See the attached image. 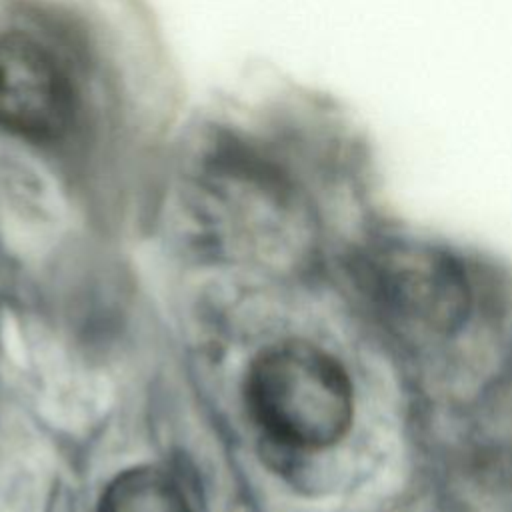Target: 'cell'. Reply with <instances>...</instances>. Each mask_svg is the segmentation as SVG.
I'll return each instance as SVG.
<instances>
[{
	"instance_id": "6da1fadb",
	"label": "cell",
	"mask_w": 512,
	"mask_h": 512,
	"mask_svg": "<svg viewBox=\"0 0 512 512\" xmlns=\"http://www.w3.org/2000/svg\"><path fill=\"white\" fill-rule=\"evenodd\" d=\"M162 80L132 0H0V148L72 158L154 136Z\"/></svg>"
},
{
	"instance_id": "3957f363",
	"label": "cell",
	"mask_w": 512,
	"mask_h": 512,
	"mask_svg": "<svg viewBox=\"0 0 512 512\" xmlns=\"http://www.w3.org/2000/svg\"><path fill=\"white\" fill-rule=\"evenodd\" d=\"M246 402L264 436L296 454L334 450L358 420V386L348 364L302 338L276 342L256 356Z\"/></svg>"
},
{
	"instance_id": "277c9868",
	"label": "cell",
	"mask_w": 512,
	"mask_h": 512,
	"mask_svg": "<svg viewBox=\"0 0 512 512\" xmlns=\"http://www.w3.org/2000/svg\"><path fill=\"white\" fill-rule=\"evenodd\" d=\"M98 512H194L180 480L158 466L118 474L106 488Z\"/></svg>"
},
{
	"instance_id": "7a4b0ae2",
	"label": "cell",
	"mask_w": 512,
	"mask_h": 512,
	"mask_svg": "<svg viewBox=\"0 0 512 512\" xmlns=\"http://www.w3.org/2000/svg\"><path fill=\"white\" fill-rule=\"evenodd\" d=\"M350 272L376 328L410 352L458 344L486 312L484 274L444 242L376 232L356 248Z\"/></svg>"
}]
</instances>
